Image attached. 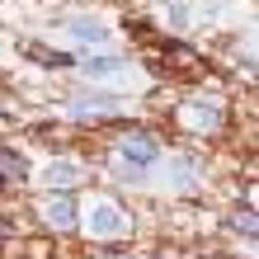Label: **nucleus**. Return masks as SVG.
I'll return each instance as SVG.
<instances>
[{
    "label": "nucleus",
    "mask_w": 259,
    "mask_h": 259,
    "mask_svg": "<svg viewBox=\"0 0 259 259\" xmlns=\"http://www.w3.org/2000/svg\"><path fill=\"white\" fill-rule=\"evenodd\" d=\"M71 113L80 118V123H104V118L118 113V99H113V95H90V99H75Z\"/></svg>",
    "instance_id": "obj_2"
},
{
    "label": "nucleus",
    "mask_w": 259,
    "mask_h": 259,
    "mask_svg": "<svg viewBox=\"0 0 259 259\" xmlns=\"http://www.w3.org/2000/svg\"><path fill=\"white\" fill-rule=\"evenodd\" d=\"M95 212H99V217H90V226H95L99 236H113V231H123V217H118V207H109V203H104V207H95Z\"/></svg>",
    "instance_id": "obj_9"
},
{
    "label": "nucleus",
    "mask_w": 259,
    "mask_h": 259,
    "mask_svg": "<svg viewBox=\"0 0 259 259\" xmlns=\"http://www.w3.org/2000/svg\"><path fill=\"white\" fill-rule=\"evenodd\" d=\"M160 137L151 132V127H127V132H118V156L127 160V175L137 170H151V165L160 160Z\"/></svg>",
    "instance_id": "obj_1"
},
{
    "label": "nucleus",
    "mask_w": 259,
    "mask_h": 259,
    "mask_svg": "<svg viewBox=\"0 0 259 259\" xmlns=\"http://www.w3.org/2000/svg\"><path fill=\"white\" fill-rule=\"evenodd\" d=\"M236 226H240L245 236H254V217H250V207H240V212H236Z\"/></svg>",
    "instance_id": "obj_11"
},
{
    "label": "nucleus",
    "mask_w": 259,
    "mask_h": 259,
    "mask_svg": "<svg viewBox=\"0 0 259 259\" xmlns=\"http://www.w3.org/2000/svg\"><path fill=\"white\" fill-rule=\"evenodd\" d=\"M28 57H38L42 66H52V71H62V66H71L75 57L71 52H57V48H38V42H28Z\"/></svg>",
    "instance_id": "obj_10"
},
{
    "label": "nucleus",
    "mask_w": 259,
    "mask_h": 259,
    "mask_svg": "<svg viewBox=\"0 0 259 259\" xmlns=\"http://www.w3.org/2000/svg\"><path fill=\"white\" fill-rule=\"evenodd\" d=\"M66 28H71L80 42H90V48H104V42H109V28H104L99 19H71Z\"/></svg>",
    "instance_id": "obj_7"
},
{
    "label": "nucleus",
    "mask_w": 259,
    "mask_h": 259,
    "mask_svg": "<svg viewBox=\"0 0 259 259\" xmlns=\"http://www.w3.org/2000/svg\"><path fill=\"white\" fill-rule=\"evenodd\" d=\"M0 189H5V179H0Z\"/></svg>",
    "instance_id": "obj_12"
},
{
    "label": "nucleus",
    "mask_w": 259,
    "mask_h": 259,
    "mask_svg": "<svg viewBox=\"0 0 259 259\" xmlns=\"http://www.w3.org/2000/svg\"><path fill=\"white\" fill-rule=\"evenodd\" d=\"M123 71H127V62H123V57H109V52H104V57H85V62H80L85 80H113V75H123Z\"/></svg>",
    "instance_id": "obj_4"
},
{
    "label": "nucleus",
    "mask_w": 259,
    "mask_h": 259,
    "mask_svg": "<svg viewBox=\"0 0 259 259\" xmlns=\"http://www.w3.org/2000/svg\"><path fill=\"white\" fill-rule=\"evenodd\" d=\"M42 217H48V226H57V231H75V207L66 193H52L48 203H42Z\"/></svg>",
    "instance_id": "obj_5"
},
{
    "label": "nucleus",
    "mask_w": 259,
    "mask_h": 259,
    "mask_svg": "<svg viewBox=\"0 0 259 259\" xmlns=\"http://www.w3.org/2000/svg\"><path fill=\"white\" fill-rule=\"evenodd\" d=\"M80 179H85V170H80L75 160H52L48 170H42V184H48L52 193H62V189H75Z\"/></svg>",
    "instance_id": "obj_3"
},
{
    "label": "nucleus",
    "mask_w": 259,
    "mask_h": 259,
    "mask_svg": "<svg viewBox=\"0 0 259 259\" xmlns=\"http://www.w3.org/2000/svg\"><path fill=\"white\" fill-rule=\"evenodd\" d=\"M189 123H193L198 132H207V137H212V132L222 127V113L212 109V104H193V109H189Z\"/></svg>",
    "instance_id": "obj_8"
},
{
    "label": "nucleus",
    "mask_w": 259,
    "mask_h": 259,
    "mask_svg": "<svg viewBox=\"0 0 259 259\" xmlns=\"http://www.w3.org/2000/svg\"><path fill=\"white\" fill-rule=\"evenodd\" d=\"M0 179H5V184H24L28 179V160L19 156V151H0Z\"/></svg>",
    "instance_id": "obj_6"
}]
</instances>
